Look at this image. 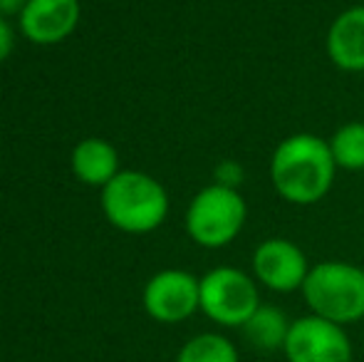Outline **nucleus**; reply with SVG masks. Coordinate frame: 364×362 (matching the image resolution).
Segmentation results:
<instances>
[{"mask_svg": "<svg viewBox=\"0 0 364 362\" xmlns=\"http://www.w3.org/2000/svg\"><path fill=\"white\" fill-rule=\"evenodd\" d=\"M330 144L312 132L285 137L270 154V183L292 206H315L330 193L337 176Z\"/></svg>", "mask_w": 364, "mask_h": 362, "instance_id": "nucleus-1", "label": "nucleus"}, {"mask_svg": "<svg viewBox=\"0 0 364 362\" xmlns=\"http://www.w3.org/2000/svg\"><path fill=\"white\" fill-rule=\"evenodd\" d=\"M102 211L107 221L124 233H151L168 216V193L146 171L122 169L102 188Z\"/></svg>", "mask_w": 364, "mask_h": 362, "instance_id": "nucleus-2", "label": "nucleus"}, {"mask_svg": "<svg viewBox=\"0 0 364 362\" xmlns=\"http://www.w3.org/2000/svg\"><path fill=\"white\" fill-rule=\"evenodd\" d=\"M302 298L317 318L342 328L364 320V268L350 261H322L310 268Z\"/></svg>", "mask_w": 364, "mask_h": 362, "instance_id": "nucleus-3", "label": "nucleus"}, {"mask_svg": "<svg viewBox=\"0 0 364 362\" xmlns=\"http://www.w3.org/2000/svg\"><path fill=\"white\" fill-rule=\"evenodd\" d=\"M248 221V203L238 188L208 183L191 198L186 208V233L201 248H225L240 236Z\"/></svg>", "mask_w": 364, "mask_h": 362, "instance_id": "nucleus-4", "label": "nucleus"}, {"mask_svg": "<svg viewBox=\"0 0 364 362\" xmlns=\"http://www.w3.org/2000/svg\"><path fill=\"white\" fill-rule=\"evenodd\" d=\"M260 303V285L253 273L218 266L201 275V313L216 325L243 328Z\"/></svg>", "mask_w": 364, "mask_h": 362, "instance_id": "nucleus-5", "label": "nucleus"}, {"mask_svg": "<svg viewBox=\"0 0 364 362\" xmlns=\"http://www.w3.org/2000/svg\"><path fill=\"white\" fill-rule=\"evenodd\" d=\"M141 303L156 323H183L201 310V278L181 268H164L146 280Z\"/></svg>", "mask_w": 364, "mask_h": 362, "instance_id": "nucleus-6", "label": "nucleus"}, {"mask_svg": "<svg viewBox=\"0 0 364 362\" xmlns=\"http://www.w3.org/2000/svg\"><path fill=\"white\" fill-rule=\"evenodd\" d=\"M283 355L288 362H352L355 350L342 325L307 313L292 320Z\"/></svg>", "mask_w": 364, "mask_h": 362, "instance_id": "nucleus-7", "label": "nucleus"}, {"mask_svg": "<svg viewBox=\"0 0 364 362\" xmlns=\"http://www.w3.org/2000/svg\"><path fill=\"white\" fill-rule=\"evenodd\" d=\"M253 278L260 288L270 293H295L302 290L310 273V261L295 241L283 236H270L260 241L250 258Z\"/></svg>", "mask_w": 364, "mask_h": 362, "instance_id": "nucleus-8", "label": "nucleus"}, {"mask_svg": "<svg viewBox=\"0 0 364 362\" xmlns=\"http://www.w3.org/2000/svg\"><path fill=\"white\" fill-rule=\"evenodd\" d=\"M80 0H28L20 13V33L35 45H58L80 25Z\"/></svg>", "mask_w": 364, "mask_h": 362, "instance_id": "nucleus-9", "label": "nucleus"}, {"mask_svg": "<svg viewBox=\"0 0 364 362\" xmlns=\"http://www.w3.org/2000/svg\"><path fill=\"white\" fill-rule=\"evenodd\" d=\"M330 63L342 73H364V3L335 15L325 35Z\"/></svg>", "mask_w": 364, "mask_h": 362, "instance_id": "nucleus-10", "label": "nucleus"}, {"mask_svg": "<svg viewBox=\"0 0 364 362\" xmlns=\"http://www.w3.org/2000/svg\"><path fill=\"white\" fill-rule=\"evenodd\" d=\"M73 171L87 186L105 188L107 183L119 174V154L114 144L102 137H87L73 149Z\"/></svg>", "mask_w": 364, "mask_h": 362, "instance_id": "nucleus-11", "label": "nucleus"}, {"mask_svg": "<svg viewBox=\"0 0 364 362\" xmlns=\"http://www.w3.org/2000/svg\"><path fill=\"white\" fill-rule=\"evenodd\" d=\"M292 320L285 310L273 303H260L258 310L243 325V338L258 353H283L285 340H288Z\"/></svg>", "mask_w": 364, "mask_h": 362, "instance_id": "nucleus-12", "label": "nucleus"}, {"mask_svg": "<svg viewBox=\"0 0 364 362\" xmlns=\"http://www.w3.org/2000/svg\"><path fill=\"white\" fill-rule=\"evenodd\" d=\"M176 362H240L233 340L220 333H198L181 345Z\"/></svg>", "mask_w": 364, "mask_h": 362, "instance_id": "nucleus-13", "label": "nucleus"}, {"mask_svg": "<svg viewBox=\"0 0 364 362\" xmlns=\"http://www.w3.org/2000/svg\"><path fill=\"white\" fill-rule=\"evenodd\" d=\"M337 169L364 171V122H347L327 139Z\"/></svg>", "mask_w": 364, "mask_h": 362, "instance_id": "nucleus-14", "label": "nucleus"}, {"mask_svg": "<svg viewBox=\"0 0 364 362\" xmlns=\"http://www.w3.org/2000/svg\"><path fill=\"white\" fill-rule=\"evenodd\" d=\"M243 176V169L233 161H225L216 169V183H223V186H230V188H238V181Z\"/></svg>", "mask_w": 364, "mask_h": 362, "instance_id": "nucleus-15", "label": "nucleus"}, {"mask_svg": "<svg viewBox=\"0 0 364 362\" xmlns=\"http://www.w3.org/2000/svg\"><path fill=\"white\" fill-rule=\"evenodd\" d=\"M13 48H15V33H13V28H10L8 20L0 15V63H5V60L10 58Z\"/></svg>", "mask_w": 364, "mask_h": 362, "instance_id": "nucleus-16", "label": "nucleus"}, {"mask_svg": "<svg viewBox=\"0 0 364 362\" xmlns=\"http://www.w3.org/2000/svg\"><path fill=\"white\" fill-rule=\"evenodd\" d=\"M25 5H28V0H0V15H18L25 10Z\"/></svg>", "mask_w": 364, "mask_h": 362, "instance_id": "nucleus-17", "label": "nucleus"}]
</instances>
